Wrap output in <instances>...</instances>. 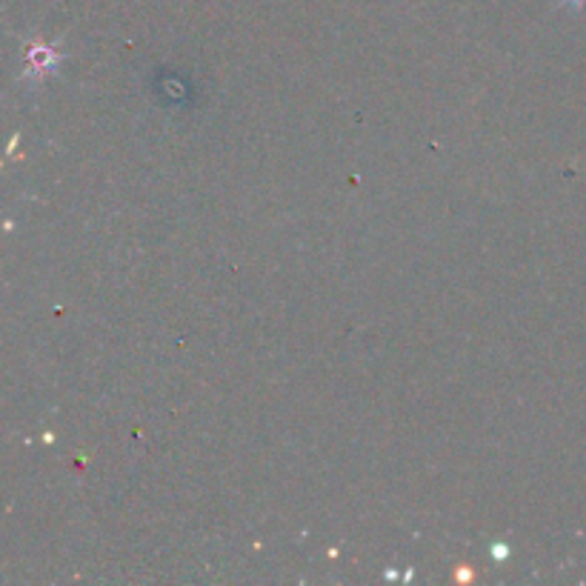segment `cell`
<instances>
[{
    "label": "cell",
    "mask_w": 586,
    "mask_h": 586,
    "mask_svg": "<svg viewBox=\"0 0 586 586\" xmlns=\"http://www.w3.org/2000/svg\"><path fill=\"white\" fill-rule=\"evenodd\" d=\"M60 64V51L55 44H44V41H32L30 51H26V78H46L51 69Z\"/></svg>",
    "instance_id": "6da1fadb"
},
{
    "label": "cell",
    "mask_w": 586,
    "mask_h": 586,
    "mask_svg": "<svg viewBox=\"0 0 586 586\" xmlns=\"http://www.w3.org/2000/svg\"><path fill=\"white\" fill-rule=\"evenodd\" d=\"M584 3H586V0H564V7H572V9H581Z\"/></svg>",
    "instance_id": "7a4b0ae2"
}]
</instances>
